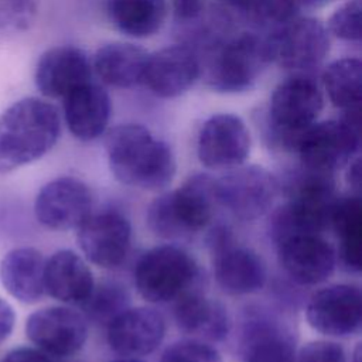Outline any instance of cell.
Returning <instances> with one entry per match:
<instances>
[{"label":"cell","instance_id":"obj_1","mask_svg":"<svg viewBox=\"0 0 362 362\" xmlns=\"http://www.w3.org/2000/svg\"><path fill=\"white\" fill-rule=\"evenodd\" d=\"M105 147L109 168L119 182L146 191H160L171 184L175 174L174 154L146 126L126 123L113 127Z\"/></svg>","mask_w":362,"mask_h":362},{"label":"cell","instance_id":"obj_2","mask_svg":"<svg viewBox=\"0 0 362 362\" xmlns=\"http://www.w3.org/2000/svg\"><path fill=\"white\" fill-rule=\"evenodd\" d=\"M61 117L40 98H24L0 115V174H8L44 157L58 141Z\"/></svg>","mask_w":362,"mask_h":362},{"label":"cell","instance_id":"obj_3","mask_svg":"<svg viewBox=\"0 0 362 362\" xmlns=\"http://www.w3.org/2000/svg\"><path fill=\"white\" fill-rule=\"evenodd\" d=\"M288 201L270 221V235L276 243L297 235H321L331 226L337 202L332 174L304 168L288 185Z\"/></svg>","mask_w":362,"mask_h":362},{"label":"cell","instance_id":"obj_4","mask_svg":"<svg viewBox=\"0 0 362 362\" xmlns=\"http://www.w3.org/2000/svg\"><path fill=\"white\" fill-rule=\"evenodd\" d=\"M218 206L215 180L191 175L182 187L157 197L147 209L148 228L161 238L178 239L204 229Z\"/></svg>","mask_w":362,"mask_h":362},{"label":"cell","instance_id":"obj_5","mask_svg":"<svg viewBox=\"0 0 362 362\" xmlns=\"http://www.w3.org/2000/svg\"><path fill=\"white\" fill-rule=\"evenodd\" d=\"M272 64L267 37L242 33L212 45L201 61V76L208 88L221 93L249 90Z\"/></svg>","mask_w":362,"mask_h":362},{"label":"cell","instance_id":"obj_6","mask_svg":"<svg viewBox=\"0 0 362 362\" xmlns=\"http://www.w3.org/2000/svg\"><path fill=\"white\" fill-rule=\"evenodd\" d=\"M293 148L297 150L304 168L334 174L358 154L359 112L313 123L297 137Z\"/></svg>","mask_w":362,"mask_h":362},{"label":"cell","instance_id":"obj_7","mask_svg":"<svg viewBox=\"0 0 362 362\" xmlns=\"http://www.w3.org/2000/svg\"><path fill=\"white\" fill-rule=\"evenodd\" d=\"M198 274V264L188 252L174 245H161L139 259L134 283L144 300L170 303L189 293Z\"/></svg>","mask_w":362,"mask_h":362},{"label":"cell","instance_id":"obj_8","mask_svg":"<svg viewBox=\"0 0 362 362\" xmlns=\"http://www.w3.org/2000/svg\"><path fill=\"white\" fill-rule=\"evenodd\" d=\"M324 107L322 92L314 78L296 74L273 90L267 122L273 137L286 147H294L297 137L317 122Z\"/></svg>","mask_w":362,"mask_h":362},{"label":"cell","instance_id":"obj_9","mask_svg":"<svg viewBox=\"0 0 362 362\" xmlns=\"http://www.w3.org/2000/svg\"><path fill=\"white\" fill-rule=\"evenodd\" d=\"M279 192L276 177L259 165H239L215 180L218 205L235 218L253 221L264 215Z\"/></svg>","mask_w":362,"mask_h":362},{"label":"cell","instance_id":"obj_10","mask_svg":"<svg viewBox=\"0 0 362 362\" xmlns=\"http://www.w3.org/2000/svg\"><path fill=\"white\" fill-rule=\"evenodd\" d=\"M272 62L297 74L317 68L329 51L327 27L313 17H294L267 37Z\"/></svg>","mask_w":362,"mask_h":362},{"label":"cell","instance_id":"obj_11","mask_svg":"<svg viewBox=\"0 0 362 362\" xmlns=\"http://www.w3.org/2000/svg\"><path fill=\"white\" fill-rule=\"evenodd\" d=\"M89 187L75 177H58L37 194L34 214L37 221L52 230L78 229L92 214Z\"/></svg>","mask_w":362,"mask_h":362},{"label":"cell","instance_id":"obj_12","mask_svg":"<svg viewBox=\"0 0 362 362\" xmlns=\"http://www.w3.org/2000/svg\"><path fill=\"white\" fill-rule=\"evenodd\" d=\"M25 335L47 355L71 356L88 338L86 317L69 307H45L28 315Z\"/></svg>","mask_w":362,"mask_h":362},{"label":"cell","instance_id":"obj_13","mask_svg":"<svg viewBox=\"0 0 362 362\" xmlns=\"http://www.w3.org/2000/svg\"><path fill=\"white\" fill-rule=\"evenodd\" d=\"M250 151V133L245 122L232 113H218L202 124L197 153L209 170L228 171L242 165Z\"/></svg>","mask_w":362,"mask_h":362},{"label":"cell","instance_id":"obj_14","mask_svg":"<svg viewBox=\"0 0 362 362\" xmlns=\"http://www.w3.org/2000/svg\"><path fill=\"white\" fill-rule=\"evenodd\" d=\"M76 239L89 262L99 267L113 269L129 253L132 228L129 221L117 211L92 212L78 228Z\"/></svg>","mask_w":362,"mask_h":362},{"label":"cell","instance_id":"obj_15","mask_svg":"<svg viewBox=\"0 0 362 362\" xmlns=\"http://www.w3.org/2000/svg\"><path fill=\"white\" fill-rule=\"evenodd\" d=\"M308 324L328 337L355 334L362 322V297L358 287L332 284L315 291L305 308Z\"/></svg>","mask_w":362,"mask_h":362},{"label":"cell","instance_id":"obj_16","mask_svg":"<svg viewBox=\"0 0 362 362\" xmlns=\"http://www.w3.org/2000/svg\"><path fill=\"white\" fill-rule=\"evenodd\" d=\"M201 78L199 55L187 45H168L148 54L143 83L161 99L185 93Z\"/></svg>","mask_w":362,"mask_h":362},{"label":"cell","instance_id":"obj_17","mask_svg":"<svg viewBox=\"0 0 362 362\" xmlns=\"http://www.w3.org/2000/svg\"><path fill=\"white\" fill-rule=\"evenodd\" d=\"M92 75V61L82 48L58 45L40 57L34 79L41 95L62 99L75 88L90 82Z\"/></svg>","mask_w":362,"mask_h":362},{"label":"cell","instance_id":"obj_18","mask_svg":"<svg viewBox=\"0 0 362 362\" xmlns=\"http://www.w3.org/2000/svg\"><path fill=\"white\" fill-rule=\"evenodd\" d=\"M277 246L281 267L301 286L320 284L334 273L337 253L321 235L291 236Z\"/></svg>","mask_w":362,"mask_h":362},{"label":"cell","instance_id":"obj_19","mask_svg":"<svg viewBox=\"0 0 362 362\" xmlns=\"http://www.w3.org/2000/svg\"><path fill=\"white\" fill-rule=\"evenodd\" d=\"M164 335V317L148 307L126 308L107 324L109 346L127 358L151 354L158 348Z\"/></svg>","mask_w":362,"mask_h":362},{"label":"cell","instance_id":"obj_20","mask_svg":"<svg viewBox=\"0 0 362 362\" xmlns=\"http://www.w3.org/2000/svg\"><path fill=\"white\" fill-rule=\"evenodd\" d=\"M64 100V119L74 137L90 141L100 137L110 119L112 102L107 92L95 82L71 90Z\"/></svg>","mask_w":362,"mask_h":362},{"label":"cell","instance_id":"obj_21","mask_svg":"<svg viewBox=\"0 0 362 362\" xmlns=\"http://www.w3.org/2000/svg\"><path fill=\"white\" fill-rule=\"evenodd\" d=\"M44 288L61 303L82 305L92 294L95 281L85 260L78 253L62 249L45 260Z\"/></svg>","mask_w":362,"mask_h":362},{"label":"cell","instance_id":"obj_22","mask_svg":"<svg viewBox=\"0 0 362 362\" xmlns=\"http://www.w3.org/2000/svg\"><path fill=\"white\" fill-rule=\"evenodd\" d=\"M214 274L218 286L232 296L256 293L266 283L262 257L252 249L233 243L214 252Z\"/></svg>","mask_w":362,"mask_h":362},{"label":"cell","instance_id":"obj_23","mask_svg":"<svg viewBox=\"0 0 362 362\" xmlns=\"http://www.w3.org/2000/svg\"><path fill=\"white\" fill-rule=\"evenodd\" d=\"M42 253L30 246L8 250L0 262V283L4 290L24 304L37 303L45 293Z\"/></svg>","mask_w":362,"mask_h":362},{"label":"cell","instance_id":"obj_24","mask_svg":"<svg viewBox=\"0 0 362 362\" xmlns=\"http://www.w3.org/2000/svg\"><path fill=\"white\" fill-rule=\"evenodd\" d=\"M148 54L144 48L130 42H109L93 55L92 69L110 86L134 88L143 83Z\"/></svg>","mask_w":362,"mask_h":362},{"label":"cell","instance_id":"obj_25","mask_svg":"<svg viewBox=\"0 0 362 362\" xmlns=\"http://www.w3.org/2000/svg\"><path fill=\"white\" fill-rule=\"evenodd\" d=\"M240 362H296L291 337L274 320L253 317L240 338Z\"/></svg>","mask_w":362,"mask_h":362},{"label":"cell","instance_id":"obj_26","mask_svg":"<svg viewBox=\"0 0 362 362\" xmlns=\"http://www.w3.org/2000/svg\"><path fill=\"white\" fill-rule=\"evenodd\" d=\"M175 321L181 331L197 339L222 341L229 332L226 308L216 300L189 291L177 300Z\"/></svg>","mask_w":362,"mask_h":362},{"label":"cell","instance_id":"obj_27","mask_svg":"<svg viewBox=\"0 0 362 362\" xmlns=\"http://www.w3.org/2000/svg\"><path fill=\"white\" fill-rule=\"evenodd\" d=\"M167 11V0H106L110 23L133 38H147L160 31Z\"/></svg>","mask_w":362,"mask_h":362},{"label":"cell","instance_id":"obj_28","mask_svg":"<svg viewBox=\"0 0 362 362\" xmlns=\"http://www.w3.org/2000/svg\"><path fill=\"white\" fill-rule=\"evenodd\" d=\"M339 242V257L349 272H359L362 266V205L358 197L338 198L331 226Z\"/></svg>","mask_w":362,"mask_h":362},{"label":"cell","instance_id":"obj_29","mask_svg":"<svg viewBox=\"0 0 362 362\" xmlns=\"http://www.w3.org/2000/svg\"><path fill=\"white\" fill-rule=\"evenodd\" d=\"M322 85L331 103L344 113L359 112L362 100V64L358 58L332 61L322 72Z\"/></svg>","mask_w":362,"mask_h":362},{"label":"cell","instance_id":"obj_30","mask_svg":"<svg viewBox=\"0 0 362 362\" xmlns=\"http://www.w3.org/2000/svg\"><path fill=\"white\" fill-rule=\"evenodd\" d=\"M127 291L115 283L95 286L89 298L81 305L88 318L95 322H110L119 313L127 308Z\"/></svg>","mask_w":362,"mask_h":362},{"label":"cell","instance_id":"obj_31","mask_svg":"<svg viewBox=\"0 0 362 362\" xmlns=\"http://www.w3.org/2000/svg\"><path fill=\"white\" fill-rule=\"evenodd\" d=\"M361 1L349 0L339 6L328 18V31L344 41L361 40Z\"/></svg>","mask_w":362,"mask_h":362},{"label":"cell","instance_id":"obj_32","mask_svg":"<svg viewBox=\"0 0 362 362\" xmlns=\"http://www.w3.org/2000/svg\"><path fill=\"white\" fill-rule=\"evenodd\" d=\"M160 362H222V356L201 339H181L163 352Z\"/></svg>","mask_w":362,"mask_h":362},{"label":"cell","instance_id":"obj_33","mask_svg":"<svg viewBox=\"0 0 362 362\" xmlns=\"http://www.w3.org/2000/svg\"><path fill=\"white\" fill-rule=\"evenodd\" d=\"M35 14L34 0H0V24L25 28Z\"/></svg>","mask_w":362,"mask_h":362},{"label":"cell","instance_id":"obj_34","mask_svg":"<svg viewBox=\"0 0 362 362\" xmlns=\"http://www.w3.org/2000/svg\"><path fill=\"white\" fill-rule=\"evenodd\" d=\"M296 362H346L342 346L331 341H313L304 345Z\"/></svg>","mask_w":362,"mask_h":362},{"label":"cell","instance_id":"obj_35","mask_svg":"<svg viewBox=\"0 0 362 362\" xmlns=\"http://www.w3.org/2000/svg\"><path fill=\"white\" fill-rule=\"evenodd\" d=\"M174 20L181 24L197 21L204 13V0H170Z\"/></svg>","mask_w":362,"mask_h":362},{"label":"cell","instance_id":"obj_36","mask_svg":"<svg viewBox=\"0 0 362 362\" xmlns=\"http://www.w3.org/2000/svg\"><path fill=\"white\" fill-rule=\"evenodd\" d=\"M1 362H52L47 354L38 348L20 346L7 352Z\"/></svg>","mask_w":362,"mask_h":362},{"label":"cell","instance_id":"obj_37","mask_svg":"<svg viewBox=\"0 0 362 362\" xmlns=\"http://www.w3.org/2000/svg\"><path fill=\"white\" fill-rule=\"evenodd\" d=\"M16 325V313L13 307L0 297V344L4 342L13 332Z\"/></svg>","mask_w":362,"mask_h":362},{"label":"cell","instance_id":"obj_38","mask_svg":"<svg viewBox=\"0 0 362 362\" xmlns=\"http://www.w3.org/2000/svg\"><path fill=\"white\" fill-rule=\"evenodd\" d=\"M221 1H223L229 7L239 10L242 13L247 14L249 17H252L262 0H221Z\"/></svg>","mask_w":362,"mask_h":362},{"label":"cell","instance_id":"obj_39","mask_svg":"<svg viewBox=\"0 0 362 362\" xmlns=\"http://www.w3.org/2000/svg\"><path fill=\"white\" fill-rule=\"evenodd\" d=\"M110 362H143V361H140L137 358H127V356H124V358L115 359V361H110Z\"/></svg>","mask_w":362,"mask_h":362},{"label":"cell","instance_id":"obj_40","mask_svg":"<svg viewBox=\"0 0 362 362\" xmlns=\"http://www.w3.org/2000/svg\"><path fill=\"white\" fill-rule=\"evenodd\" d=\"M359 359V346L356 348V354H355V361H358Z\"/></svg>","mask_w":362,"mask_h":362}]
</instances>
